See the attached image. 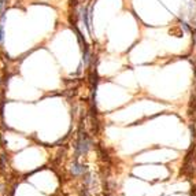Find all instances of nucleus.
Listing matches in <instances>:
<instances>
[{
    "label": "nucleus",
    "mask_w": 196,
    "mask_h": 196,
    "mask_svg": "<svg viewBox=\"0 0 196 196\" xmlns=\"http://www.w3.org/2000/svg\"><path fill=\"white\" fill-rule=\"evenodd\" d=\"M77 148H78V152H80V154L86 152V151H88V148H89V141L85 139V137H84V139H81L80 141H78Z\"/></svg>",
    "instance_id": "f257e3e1"
},
{
    "label": "nucleus",
    "mask_w": 196,
    "mask_h": 196,
    "mask_svg": "<svg viewBox=\"0 0 196 196\" xmlns=\"http://www.w3.org/2000/svg\"><path fill=\"white\" fill-rule=\"evenodd\" d=\"M73 173L74 174H80V173H82V172H85V169H84V166H78V165H76V166H73Z\"/></svg>",
    "instance_id": "f03ea898"
},
{
    "label": "nucleus",
    "mask_w": 196,
    "mask_h": 196,
    "mask_svg": "<svg viewBox=\"0 0 196 196\" xmlns=\"http://www.w3.org/2000/svg\"><path fill=\"white\" fill-rule=\"evenodd\" d=\"M3 22H4V15L2 18V22H0V43L3 41V36H4V26H3Z\"/></svg>",
    "instance_id": "7ed1b4c3"
}]
</instances>
